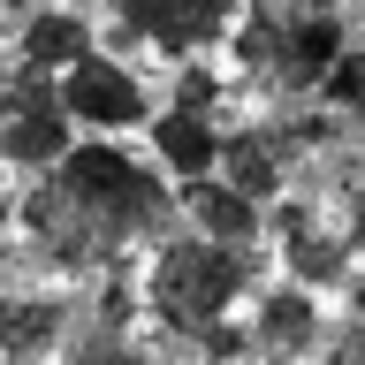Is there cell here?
<instances>
[{
    "label": "cell",
    "mask_w": 365,
    "mask_h": 365,
    "mask_svg": "<svg viewBox=\"0 0 365 365\" xmlns=\"http://www.w3.org/2000/svg\"><path fill=\"white\" fill-rule=\"evenodd\" d=\"M8 213H16L31 267L84 282L114 259H137V244H160L175 228V182L153 160L122 153L114 137H91V145H68L61 160H46Z\"/></svg>",
    "instance_id": "6da1fadb"
},
{
    "label": "cell",
    "mask_w": 365,
    "mask_h": 365,
    "mask_svg": "<svg viewBox=\"0 0 365 365\" xmlns=\"http://www.w3.org/2000/svg\"><path fill=\"white\" fill-rule=\"evenodd\" d=\"M221 46L236 53V68L259 91L312 99L327 61L350 46V16H342V0H244Z\"/></svg>",
    "instance_id": "7a4b0ae2"
},
{
    "label": "cell",
    "mask_w": 365,
    "mask_h": 365,
    "mask_svg": "<svg viewBox=\"0 0 365 365\" xmlns=\"http://www.w3.org/2000/svg\"><path fill=\"white\" fill-rule=\"evenodd\" d=\"M259 259H267V244H213L198 228H168L153 244V267H145L137 304L153 312L160 335H190L198 319L236 312L259 289Z\"/></svg>",
    "instance_id": "3957f363"
},
{
    "label": "cell",
    "mask_w": 365,
    "mask_h": 365,
    "mask_svg": "<svg viewBox=\"0 0 365 365\" xmlns=\"http://www.w3.org/2000/svg\"><path fill=\"white\" fill-rule=\"evenodd\" d=\"M68 145H76V122H68L61 91H53V68L8 61L0 68V168L38 175L46 160H61Z\"/></svg>",
    "instance_id": "277c9868"
},
{
    "label": "cell",
    "mask_w": 365,
    "mask_h": 365,
    "mask_svg": "<svg viewBox=\"0 0 365 365\" xmlns=\"http://www.w3.org/2000/svg\"><path fill=\"white\" fill-rule=\"evenodd\" d=\"M267 236L274 251H282V267H289V282H304V289H342L350 274H358V244H350V228L327 221V205L319 198H267Z\"/></svg>",
    "instance_id": "5b68a950"
},
{
    "label": "cell",
    "mask_w": 365,
    "mask_h": 365,
    "mask_svg": "<svg viewBox=\"0 0 365 365\" xmlns=\"http://www.w3.org/2000/svg\"><path fill=\"white\" fill-rule=\"evenodd\" d=\"M53 91H61V107L76 130H137L145 114H153V91H145V76H137L122 53H107V46H84L68 68H53Z\"/></svg>",
    "instance_id": "8992f818"
},
{
    "label": "cell",
    "mask_w": 365,
    "mask_h": 365,
    "mask_svg": "<svg viewBox=\"0 0 365 365\" xmlns=\"http://www.w3.org/2000/svg\"><path fill=\"white\" fill-rule=\"evenodd\" d=\"M114 16V31L130 46H153L168 61H190V53H213L228 38V23L244 0H99Z\"/></svg>",
    "instance_id": "52a82bcc"
},
{
    "label": "cell",
    "mask_w": 365,
    "mask_h": 365,
    "mask_svg": "<svg viewBox=\"0 0 365 365\" xmlns=\"http://www.w3.org/2000/svg\"><path fill=\"white\" fill-rule=\"evenodd\" d=\"M297 160H304V145H297L289 130V114L274 107V114H251V122H236V130H221V153H213V175L236 182L244 198H282L297 175Z\"/></svg>",
    "instance_id": "ba28073f"
},
{
    "label": "cell",
    "mask_w": 365,
    "mask_h": 365,
    "mask_svg": "<svg viewBox=\"0 0 365 365\" xmlns=\"http://www.w3.org/2000/svg\"><path fill=\"white\" fill-rule=\"evenodd\" d=\"M251 297H259V312H251V358L259 365H312L319 335H327L319 289L274 282V289H251Z\"/></svg>",
    "instance_id": "9c48e42d"
},
{
    "label": "cell",
    "mask_w": 365,
    "mask_h": 365,
    "mask_svg": "<svg viewBox=\"0 0 365 365\" xmlns=\"http://www.w3.org/2000/svg\"><path fill=\"white\" fill-rule=\"evenodd\" d=\"M76 327V289H8L0 304V365H46Z\"/></svg>",
    "instance_id": "30bf717a"
},
{
    "label": "cell",
    "mask_w": 365,
    "mask_h": 365,
    "mask_svg": "<svg viewBox=\"0 0 365 365\" xmlns=\"http://www.w3.org/2000/svg\"><path fill=\"white\" fill-rule=\"evenodd\" d=\"M175 221L198 228V236H213V244H267V205L244 198V190L221 182V175L175 182Z\"/></svg>",
    "instance_id": "8fae6325"
},
{
    "label": "cell",
    "mask_w": 365,
    "mask_h": 365,
    "mask_svg": "<svg viewBox=\"0 0 365 365\" xmlns=\"http://www.w3.org/2000/svg\"><path fill=\"white\" fill-rule=\"evenodd\" d=\"M145 137H153V168L168 182L213 175V153H221V114H190V107H153L145 114Z\"/></svg>",
    "instance_id": "7c38bea8"
},
{
    "label": "cell",
    "mask_w": 365,
    "mask_h": 365,
    "mask_svg": "<svg viewBox=\"0 0 365 365\" xmlns=\"http://www.w3.org/2000/svg\"><path fill=\"white\" fill-rule=\"evenodd\" d=\"M84 46H99V31H91L84 8H31V16L8 31V61H31V68H68Z\"/></svg>",
    "instance_id": "4fadbf2b"
},
{
    "label": "cell",
    "mask_w": 365,
    "mask_h": 365,
    "mask_svg": "<svg viewBox=\"0 0 365 365\" xmlns=\"http://www.w3.org/2000/svg\"><path fill=\"white\" fill-rule=\"evenodd\" d=\"M46 365H160V350L137 335V327H91V319H76L68 342Z\"/></svg>",
    "instance_id": "5bb4252c"
},
{
    "label": "cell",
    "mask_w": 365,
    "mask_h": 365,
    "mask_svg": "<svg viewBox=\"0 0 365 365\" xmlns=\"http://www.w3.org/2000/svg\"><path fill=\"white\" fill-rule=\"evenodd\" d=\"M312 99H319L327 114H342V122L365 137V46H358V38H350L335 61H327V76L312 84Z\"/></svg>",
    "instance_id": "9a60e30c"
},
{
    "label": "cell",
    "mask_w": 365,
    "mask_h": 365,
    "mask_svg": "<svg viewBox=\"0 0 365 365\" xmlns=\"http://www.w3.org/2000/svg\"><path fill=\"white\" fill-rule=\"evenodd\" d=\"M190 365H251V327L236 312H213V319H198L190 327Z\"/></svg>",
    "instance_id": "2e32d148"
},
{
    "label": "cell",
    "mask_w": 365,
    "mask_h": 365,
    "mask_svg": "<svg viewBox=\"0 0 365 365\" xmlns=\"http://www.w3.org/2000/svg\"><path fill=\"white\" fill-rule=\"evenodd\" d=\"M221 99H228V84L213 76V68L190 53V61H175V99L168 107H190V114H221Z\"/></svg>",
    "instance_id": "e0dca14e"
},
{
    "label": "cell",
    "mask_w": 365,
    "mask_h": 365,
    "mask_svg": "<svg viewBox=\"0 0 365 365\" xmlns=\"http://www.w3.org/2000/svg\"><path fill=\"white\" fill-rule=\"evenodd\" d=\"M319 365H365V312H350V319H327V335H319V350H312Z\"/></svg>",
    "instance_id": "ac0fdd59"
},
{
    "label": "cell",
    "mask_w": 365,
    "mask_h": 365,
    "mask_svg": "<svg viewBox=\"0 0 365 365\" xmlns=\"http://www.w3.org/2000/svg\"><path fill=\"white\" fill-rule=\"evenodd\" d=\"M342 289H350V312H365V236H358V274H350Z\"/></svg>",
    "instance_id": "d6986e66"
},
{
    "label": "cell",
    "mask_w": 365,
    "mask_h": 365,
    "mask_svg": "<svg viewBox=\"0 0 365 365\" xmlns=\"http://www.w3.org/2000/svg\"><path fill=\"white\" fill-rule=\"evenodd\" d=\"M31 8H46V0H0V16H8V23H23Z\"/></svg>",
    "instance_id": "ffe728a7"
}]
</instances>
